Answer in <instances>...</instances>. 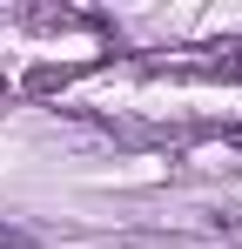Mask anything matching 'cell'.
Segmentation results:
<instances>
[{"mask_svg":"<svg viewBox=\"0 0 242 249\" xmlns=\"http://www.w3.org/2000/svg\"><path fill=\"white\" fill-rule=\"evenodd\" d=\"M0 249H40L27 229H14V222H0Z\"/></svg>","mask_w":242,"mask_h":249,"instance_id":"obj_1","label":"cell"}]
</instances>
